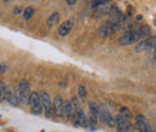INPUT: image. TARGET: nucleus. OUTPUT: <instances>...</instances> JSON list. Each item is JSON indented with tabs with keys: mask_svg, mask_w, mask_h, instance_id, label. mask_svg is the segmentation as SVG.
Returning a JSON list of instances; mask_svg holds the SVG:
<instances>
[{
	"mask_svg": "<svg viewBox=\"0 0 156 132\" xmlns=\"http://www.w3.org/2000/svg\"><path fill=\"white\" fill-rule=\"evenodd\" d=\"M40 100H41V105L43 108V113L47 118H52L54 112V107H53V102L50 100V96L47 92H40Z\"/></svg>",
	"mask_w": 156,
	"mask_h": 132,
	"instance_id": "f257e3e1",
	"label": "nucleus"
},
{
	"mask_svg": "<svg viewBox=\"0 0 156 132\" xmlns=\"http://www.w3.org/2000/svg\"><path fill=\"white\" fill-rule=\"evenodd\" d=\"M17 92H18V96L21 99V102L25 103V105H29V99H30V87H29V83L27 79H22L18 84V90H17Z\"/></svg>",
	"mask_w": 156,
	"mask_h": 132,
	"instance_id": "f03ea898",
	"label": "nucleus"
},
{
	"mask_svg": "<svg viewBox=\"0 0 156 132\" xmlns=\"http://www.w3.org/2000/svg\"><path fill=\"white\" fill-rule=\"evenodd\" d=\"M139 40H141V36H139V32H138V29H137L134 31L124 32V35L119 39V42L121 46H130Z\"/></svg>",
	"mask_w": 156,
	"mask_h": 132,
	"instance_id": "7ed1b4c3",
	"label": "nucleus"
},
{
	"mask_svg": "<svg viewBox=\"0 0 156 132\" xmlns=\"http://www.w3.org/2000/svg\"><path fill=\"white\" fill-rule=\"evenodd\" d=\"M29 105L31 106V109H32V113L36 115H41L42 112H43V108H42V105H41V100H40V94L39 92H31L30 95V99H29Z\"/></svg>",
	"mask_w": 156,
	"mask_h": 132,
	"instance_id": "20e7f679",
	"label": "nucleus"
},
{
	"mask_svg": "<svg viewBox=\"0 0 156 132\" xmlns=\"http://www.w3.org/2000/svg\"><path fill=\"white\" fill-rule=\"evenodd\" d=\"M156 46V36H149L148 39L141 41L136 46V52L139 53V52H144L148 49H152Z\"/></svg>",
	"mask_w": 156,
	"mask_h": 132,
	"instance_id": "39448f33",
	"label": "nucleus"
},
{
	"mask_svg": "<svg viewBox=\"0 0 156 132\" xmlns=\"http://www.w3.org/2000/svg\"><path fill=\"white\" fill-rule=\"evenodd\" d=\"M53 107H54V114L57 118H64L65 117V101L61 96L57 95L53 100Z\"/></svg>",
	"mask_w": 156,
	"mask_h": 132,
	"instance_id": "423d86ee",
	"label": "nucleus"
},
{
	"mask_svg": "<svg viewBox=\"0 0 156 132\" xmlns=\"http://www.w3.org/2000/svg\"><path fill=\"white\" fill-rule=\"evenodd\" d=\"M134 127L139 131V132H154L151 126L149 125L147 118L142 114L136 117V123H134Z\"/></svg>",
	"mask_w": 156,
	"mask_h": 132,
	"instance_id": "0eeeda50",
	"label": "nucleus"
},
{
	"mask_svg": "<svg viewBox=\"0 0 156 132\" xmlns=\"http://www.w3.org/2000/svg\"><path fill=\"white\" fill-rule=\"evenodd\" d=\"M100 118L103 124H106L109 127L115 126V118L112 117L111 113L105 108V106H100Z\"/></svg>",
	"mask_w": 156,
	"mask_h": 132,
	"instance_id": "6e6552de",
	"label": "nucleus"
},
{
	"mask_svg": "<svg viewBox=\"0 0 156 132\" xmlns=\"http://www.w3.org/2000/svg\"><path fill=\"white\" fill-rule=\"evenodd\" d=\"M115 30H116V25L109 19V21L105 22V23H103V24L101 25L100 34H101L103 37H108V36H111Z\"/></svg>",
	"mask_w": 156,
	"mask_h": 132,
	"instance_id": "1a4fd4ad",
	"label": "nucleus"
},
{
	"mask_svg": "<svg viewBox=\"0 0 156 132\" xmlns=\"http://www.w3.org/2000/svg\"><path fill=\"white\" fill-rule=\"evenodd\" d=\"M6 100L10 105L12 106H18L19 102H21V99L18 96V92H16L14 89L12 87H9L7 88V92H6Z\"/></svg>",
	"mask_w": 156,
	"mask_h": 132,
	"instance_id": "9d476101",
	"label": "nucleus"
},
{
	"mask_svg": "<svg viewBox=\"0 0 156 132\" xmlns=\"http://www.w3.org/2000/svg\"><path fill=\"white\" fill-rule=\"evenodd\" d=\"M72 27H73V19H67V21H65L58 28V35L61 36V37H65L68 32L72 30Z\"/></svg>",
	"mask_w": 156,
	"mask_h": 132,
	"instance_id": "9b49d317",
	"label": "nucleus"
},
{
	"mask_svg": "<svg viewBox=\"0 0 156 132\" xmlns=\"http://www.w3.org/2000/svg\"><path fill=\"white\" fill-rule=\"evenodd\" d=\"M76 114V108L72 103V101H65V118L67 120L72 121Z\"/></svg>",
	"mask_w": 156,
	"mask_h": 132,
	"instance_id": "f8f14e48",
	"label": "nucleus"
},
{
	"mask_svg": "<svg viewBox=\"0 0 156 132\" xmlns=\"http://www.w3.org/2000/svg\"><path fill=\"white\" fill-rule=\"evenodd\" d=\"M129 119L125 118L124 115H121V114H118L115 117V127L118 130V132H124L125 131V125H126V121Z\"/></svg>",
	"mask_w": 156,
	"mask_h": 132,
	"instance_id": "ddd939ff",
	"label": "nucleus"
},
{
	"mask_svg": "<svg viewBox=\"0 0 156 132\" xmlns=\"http://www.w3.org/2000/svg\"><path fill=\"white\" fill-rule=\"evenodd\" d=\"M59 21H60V14L58 12H53L47 19V27L48 28H53V27H55L59 23Z\"/></svg>",
	"mask_w": 156,
	"mask_h": 132,
	"instance_id": "4468645a",
	"label": "nucleus"
},
{
	"mask_svg": "<svg viewBox=\"0 0 156 132\" xmlns=\"http://www.w3.org/2000/svg\"><path fill=\"white\" fill-rule=\"evenodd\" d=\"M88 107H89L90 114H93V115L96 117V118L100 117V106H98L96 102H94V101L88 102Z\"/></svg>",
	"mask_w": 156,
	"mask_h": 132,
	"instance_id": "2eb2a0df",
	"label": "nucleus"
},
{
	"mask_svg": "<svg viewBox=\"0 0 156 132\" xmlns=\"http://www.w3.org/2000/svg\"><path fill=\"white\" fill-rule=\"evenodd\" d=\"M138 32H139V36H141V39H148L149 37V34H150V28L149 25L144 24V25H141L139 28H138Z\"/></svg>",
	"mask_w": 156,
	"mask_h": 132,
	"instance_id": "dca6fc26",
	"label": "nucleus"
},
{
	"mask_svg": "<svg viewBox=\"0 0 156 132\" xmlns=\"http://www.w3.org/2000/svg\"><path fill=\"white\" fill-rule=\"evenodd\" d=\"M111 7L112 6H109L108 4H105V5H101V6H98L96 10H95V14L96 16H102V14H108L109 13V11H111Z\"/></svg>",
	"mask_w": 156,
	"mask_h": 132,
	"instance_id": "f3484780",
	"label": "nucleus"
},
{
	"mask_svg": "<svg viewBox=\"0 0 156 132\" xmlns=\"http://www.w3.org/2000/svg\"><path fill=\"white\" fill-rule=\"evenodd\" d=\"M34 12H35L34 7H32V6H28V7L24 10V12H23V18H24L25 21H29L30 18L34 16Z\"/></svg>",
	"mask_w": 156,
	"mask_h": 132,
	"instance_id": "a211bd4d",
	"label": "nucleus"
},
{
	"mask_svg": "<svg viewBox=\"0 0 156 132\" xmlns=\"http://www.w3.org/2000/svg\"><path fill=\"white\" fill-rule=\"evenodd\" d=\"M6 92H7V88L5 87V83L1 81L0 82V100H1V102H4V100L6 99Z\"/></svg>",
	"mask_w": 156,
	"mask_h": 132,
	"instance_id": "6ab92c4d",
	"label": "nucleus"
},
{
	"mask_svg": "<svg viewBox=\"0 0 156 132\" xmlns=\"http://www.w3.org/2000/svg\"><path fill=\"white\" fill-rule=\"evenodd\" d=\"M120 114L124 115V117L127 118V119H131V117H132L131 110H130L127 107H121V108H120Z\"/></svg>",
	"mask_w": 156,
	"mask_h": 132,
	"instance_id": "aec40b11",
	"label": "nucleus"
},
{
	"mask_svg": "<svg viewBox=\"0 0 156 132\" xmlns=\"http://www.w3.org/2000/svg\"><path fill=\"white\" fill-rule=\"evenodd\" d=\"M109 1H111V0H94V1H93V7L96 10L98 6L105 5V4H108Z\"/></svg>",
	"mask_w": 156,
	"mask_h": 132,
	"instance_id": "412c9836",
	"label": "nucleus"
},
{
	"mask_svg": "<svg viewBox=\"0 0 156 132\" xmlns=\"http://www.w3.org/2000/svg\"><path fill=\"white\" fill-rule=\"evenodd\" d=\"M78 97L81 99H85L86 97V89L84 85H79L78 87Z\"/></svg>",
	"mask_w": 156,
	"mask_h": 132,
	"instance_id": "4be33fe9",
	"label": "nucleus"
},
{
	"mask_svg": "<svg viewBox=\"0 0 156 132\" xmlns=\"http://www.w3.org/2000/svg\"><path fill=\"white\" fill-rule=\"evenodd\" d=\"M89 124H90L91 127H96V125H97V118L94 117L93 114H89Z\"/></svg>",
	"mask_w": 156,
	"mask_h": 132,
	"instance_id": "5701e85b",
	"label": "nucleus"
},
{
	"mask_svg": "<svg viewBox=\"0 0 156 132\" xmlns=\"http://www.w3.org/2000/svg\"><path fill=\"white\" fill-rule=\"evenodd\" d=\"M72 103H73V106H75L76 109L81 108V106H79V103H78V101H77V97H72Z\"/></svg>",
	"mask_w": 156,
	"mask_h": 132,
	"instance_id": "b1692460",
	"label": "nucleus"
},
{
	"mask_svg": "<svg viewBox=\"0 0 156 132\" xmlns=\"http://www.w3.org/2000/svg\"><path fill=\"white\" fill-rule=\"evenodd\" d=\"M151 60L154 63H156V46L152 48V54H151Z\"/></svg>",
	"mask_w": 156,
	"mask_h": 132,
	"instance_id": "393cba45",
	"label": "nucleus"
},
{
	"mask_svg": "<svg viewBox=\"0 0 156 132\" xmlns=\"http://www.w3.org/2000/svg\"><path fill=\"white\" fill-rule=\"evenodd\" d=\"M0 67H1V70H0V72H1V74H4V73H5V71H6V64H5V63H1V65H0Z\"/></svg>",
	"mask_w": 156,
	"mask_h": 132,
	"instance_id": "a878e982",
	"label": "nucleus"
},
{
	"mask_svg": "<svg viewBox=\"0 0 156 132\" xmlns=\"http://www.w3.org/2000/svg\"><path fill=\"white\" fill-rule=\"evenodd\" d=\"M21 12H22V7H21V6H17V7L13 10V13H14V14H18V13H21Z\"/></svg>",
	"mask_w": 156,
	"mask_h": 132,
	"instance_id": "bb28decb",
	"label": "nucleus"
},
{
	"mask_svg": "<svg viewBox=\"0 0 156 132\" xmlns=\"http://www.w3.org/2000/svg\"><path fill=\"white\" fill-rule=\"evenodd\" d=\"M66 3L67 5H75L77 3V0H66Z\"/></svg>",
	"mask_w": 156,
	"mask_h": 132,
	"instance_id": "cd10ccee",
	"label": "nucleus"
},
{
	"mask_svg": "<svg viewBox=\"0 0 156 132\" xmlns=\"http://www.w3.org/2000/svg\"><path fill=\"white\" fill-rule=\"evenodd\" d=\"M137 21H138V22L142 21V16H137Z\"/></svg>",
	"mask_w": 156,
	"mask_h": 132,
	"instance_id": "c85d7f7f",
	"label": "nucleus"
},
{
	"mask_svg": "<svg viewBox=\"0 0 156 132\" xmlns=\"http://www.w3.org/2000/svg\"><path fill=\"white\" fill-rule=\"evenodd\" d=\"M86 1H94V0H86Z\"/></svg>",
	"mask_w": 156,
	"mask_h": 132,
	"instance_id": "c756f323",
	"label": "nucleus"
},
{
	"mask_svg": "<svg viewBox=\"0 0 156 132\" xmlns=\"http://www.w3.org/2000/svg\"><path fill=\"white\" fill-rule=\"evenodd\" d=\"M3 1H5V3H6V1H9V0H3Z\"/></svg>",
	"mask_w": 156,
	"mask_h": 132,
	"instance_id": "7c9ffc66",
	"label": "nucleus"
}]
</instances>
